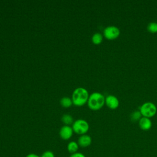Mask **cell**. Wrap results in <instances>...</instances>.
Masks as SVG:
<instances>
[{
	"instance_id": "6da1fadb",
	"label": "cell",
	"mask_w": 157,
	"mask_h": 157,
	"mask_svg": "<svg viewBox=\"0 0 157 157\" xmlns=\"http://www.w3.org/2000/svg\"><path fill=\"white\" fill-rule=\"evenodd\" d=\"M88 91L83 87L75 88L72 94V101L73 104L77 106H82L85 104L89 98Z\"/></svg>"
},
{
	"instance_id": "7a4b0ae2",
	"label": "cell",
	"mask_w": 157,
	"mask_h": 157,
	"mask_svg": "<svg viewBox=\"0 0 157 157\" xmlns=\"http://www.w3.org/2000/svg\"><path fill=\"white\" fill-rule=\"evenodd\" d=\"M105 99L104 96L101 93L94 92L89 96L87 102L88 105L93 110H99L105 104Z\"/></svg>"
},
{
	"instance_id": "3957f363",
	"label": "cell",
	"mask_w": 157,
	"mask_h": 157,
	"mask_svg": "<svg viewBox=\"0 0 157 157\" xmlns=\"http://www.w3.org/2000/svg\"><path fill=\"white\" fill-rule=\"evenodd\" d=\"M72 128L74 132L81 136L86 134L88 132L89 129V124L85 120L78 119L74 121Z\"/></svg>"
},
{
	"instance_id": "277c9868",
	"label": "cell",
	"mask_w": 157,
	"mask_h": 157,
	"mask_svg": "<svg viewBox=\"0 0 157 157\" xmlns=\"http://www.w3.org/2000/svg\"><path fill=\"white\" fill-rule=\"evenodd\" d=\"M157 111V108L155 104L151 102H146L140 107V112L143 117L150 118L153 117Z\"/></svg>"
},
{
	"instance_id": "5b68a950",
	"label": "cell",
	"mask_w": 157,
	"mask_h": 157,
	"mask_svg": "<svg viewBox=\"0 0 157 157\" xmlns=\"http://www.w3.org/2000/svg\"><path fill=\"white\" fill-rule=\"evenodd\" d=\"M103 34L106 39L112 40L116 39L119 36L120 34V31L117 26L110 25L104 28Z\"/></svg>"
},
{
	"instance_id": "8992f818",
	"label": "cell",
	"mask_w": 157,
	"mask_h": 157,
	"mask_svg": "<svg viewBox=\"0 0 157 157\" xmlns=\"http://www.w3.org/2000/svg\"><path fill=\"white\" fill-rule=\"evenodd\" d=\"M73 132L74 131L72 127L68 125H64L59 129V134L62 139L66 140L71 138L73 135Z\"/></svg>"
},
{
	"instance_id": "52a82bcc",
	"label": "cell",
	"mask_w": 157,
	"mask_h": 157,
	"mask_svg": "<svg viewBox=\"0 0 157 157\" xmlns=\"http://www.w3.org/2000/svg\"><path fill=\"white\" fill-rule=\"evenodd\" d=\"M105 103L107 106L111 109H115L119 105V101L118 98L113 95H109L105 99Z\"/></svg>"
},
{
	"instance_id": "ba28073f",
	"label": "cell",
	"mask_w": 157,
	"mask_h": 157,
	"mask_svg": "<svg viewBox=\"0 0 157 157\" xmlns=\"http://www.w3.org/2000/svg\"><path fill=\"white\" fill-rule=\"evenodd\" d=\"M91 137L87 134L81 135L78 139V144L80 147L85 148L90 146L91 144Z\"/></svg>"
},
{
	"instance_id": "9c48e42d",
	"label": "cell",
	"mask_w": 157,
	"mask_h": 157,
	"mask_svg": "<svg viewBox=\"0 0 157 157\" xmlns=\"http://www.w3.org/2000/svg\"><path fill=\"white\" fill-rule=\"evenodd\" d=\"M139 124L140 128L144 131L150 129L152 126L151 121L149 118L142 117L139 121Z\"/></svg>"
},
{
	"instance_id": "30bf717a",
	"label": "cell",
	"mask_w": 157,
	"mask_h": 157,
	"mask_svg": "<svg viewBox=\"0 0 157 157\" xmlns=\"http://www.w3.org/2000/svg\"><path fill=\"white\" fill-rule=\"evenodd\" d=\"M78 146L79 145H78V143H77L75 141H71L67 144V148L69 153L73 154L77 151V150L78 149Z\"/></svg>"
},
{
	"instance_id": "8fae6325",
	"label": "cell",
	"mask_w": 157,
	"mask_h": 157,
	"mask_svg": "<svg viewBox=\"0 0 157 157\" xmlns=\"http://www.w3.org/2000/svg\"><path fill=\"white\" fill-rule=\"evenodd\" d=\"M60 104L62 107L64 108H69L72 105V99H71L69 97H63L60 99Z\"/></svg>"
},
{
	"instance_id": "7c38bea8",
	"label": "cell",
	"mask_w": 157,
	"mask_h": 157,
	"mask_svg": "<svg viewBox=\"0 0 157 157\" xmlns=\"http://www.w3.org/2000/svg\"><path fill=\"white\" fill-rule=\"evenodd\" d=\"M103 36L100 33H94L91 37L92 42L96 45H98L102 42Z\"/></svg>"
},
{
	"instance_id": "4fadbf2b",
	"label": "cell",
	"mask_w": 157,
	"mask_h": 157,
	"mask_svg": "<svg viewBox=\"0 0 157 157\" xmlns=\"http://www.w3.org/2000/svg\"><path fill=\"white\" fill-rule=\"evenodd\" d=\"M61 121L64 124V125H68L69 126L71 124H73V118L69 114H64L61 117Z\"/></svg>"
},
{
	"instance_id": "5bb4252c",
	"label": "cell",
	"mask_w": 157,
	"mask_h": 157,
	"mask_svg": "<svg viewBox=\"0 0 157 157\" xmlns=\"http://www.w3.org/2000/svg\"><path fill=\"white\" fill-rule=\"evenodd\" d=\"M141 115L142 114L140 110H135L131 113L130 118L132 121H136L137 120L139 121V120L141 118Z\"/></svg>"
},
{
	"instance_id": "9a60e30c",
	"label": "cell",
	"mask_w": 157,
	"mask_h": 157,
	"mask_svg": "<svg viewBox=\"0 0 157 157\" xmlns=\"http://www.w3.org/2000/svg\"><path fill=\"white\" fill-rule=\"evenodd\" d=\"M147 30L151 33L157 32V23L155 21H151L147 25Z\"/></svg>"
},
{
	"instance_id": "2e32d148",
	"label": "cell",
	"mask_w": 157,
	"mask_h": 157,
	"mask_svg": "<svg viewBox=\"0 0 157 157\" xmlns=\"http://www.w3.org/2000/svg\"><path fill=\"white\" fill-rule=\"evenodd\" d=\"M40 157H55V155L52 151L48 150L44 152Z\"/></svg>"
},
{
	"instance_id": "e0dca14e",
	"label": "cell",
	"mask_w": 157,
	"mask_h": 157,
	"mask_svg": "<svg viewBox=\"0 0 157 157\" xmlns=\"http://www.w3.org/2000/svg\"><path fill=\"white\" fill-rule=\"evenodd\" d=\"M70 157H85V156L82 153H79V152H76L75 153L72 154Z\"/></svg>"
},
{
	"instance_id": "ac0fdd59",
	"label": "cell",
	"mask_w": 157,
	"mask_h": 157,
	"mask_svg": "<svg viewBox=\"0 0 157 157\" xmlns=\"http://www.w3.org/2000/svg\"><path fill=\"white\" fill-rule=\"evenodd\" d=\"M26 157H40V156L35 153H30V154L28 155Z\"/></svg>"
}]
</instances>
